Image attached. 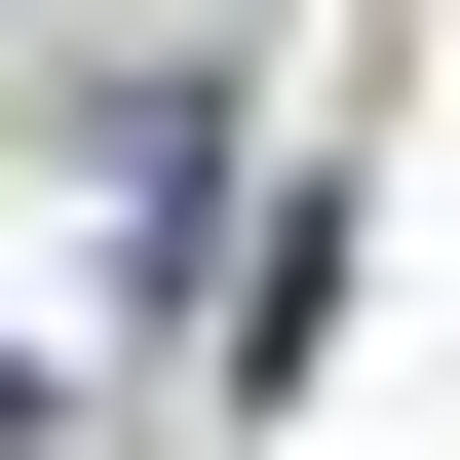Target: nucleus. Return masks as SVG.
Returning a JSON list of instances; mask_svg holds the SVG:
<instances>
[{"label":"nucleus","instance_id":"obj_1","mask_svg":"<svg viewBox=\"0 0 460 460\" xmlns=\"http://www.w3.org/2000/svg\"><path fill=\"white\" fill-rule=\"evenodd\" d=\"M0 460H39V384H0Z\"/></svg>","mask_w":460,"mask_h":460}]
</instances>
